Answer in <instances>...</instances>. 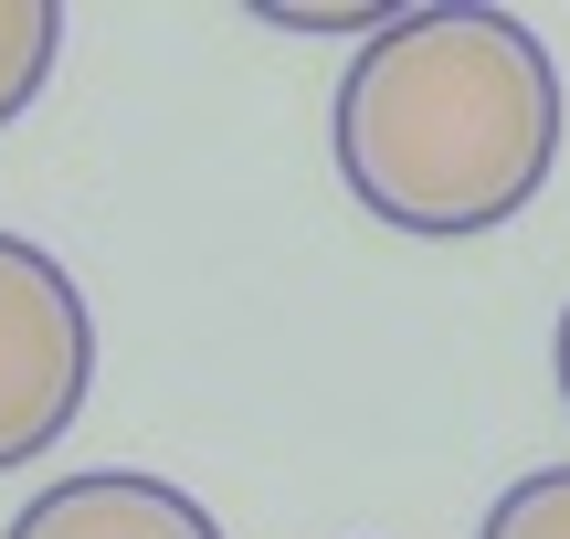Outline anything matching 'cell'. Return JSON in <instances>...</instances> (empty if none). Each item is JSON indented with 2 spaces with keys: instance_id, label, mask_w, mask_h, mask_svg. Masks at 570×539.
I'll return each instance as SVG.
<instances>
[{
  "instance_id": "2",
  "label": "cell",
  "mask_w": 570,
  "mask_h": 539,
  "mask_svg": "<svg viewBox=\"0 0 570 539\" xmlns=\"http://www.w3.org/2000/svg\"><path fill=\"white\" fill-rule=\"evenodd\" d=\"M85 381H96L85 286L32 233H0V477H11V465H42L75 434Z\"/></svg>"
},
{
  "instance_id": "5",
  "label": "cell",
  "mask_w": 570,
  "mask_h": 539,
  "mask_svg": "<svg viewBox=\"0 0 570 539\" xmlns=\"http://www.w3.org/2000/svg\"><path fill=\"white\" fill-rule=\"evenodd\" d=\"M475 539H570V465H539V477H518L508 498L487 508V529Z\"/></svg>"
},
{
  "instance_id": "4",
  "label": "cell",
  "mask_w": 570,
  "mask_h": 539,
  "mask_svg": "<svg viewBox=\"0 0 570 539\" xmlns=\"http://www.w3.org/2000/svg\"><path fill=\"white\" fill-rule=\"evenodd\" d=\"M53 53H63V11L53 0H0V127L53 85Z\"/></svg>"
},
{
  "instance_id": "7",
  "label": "cell",
  "mask_w": 570,
  "mask_h": 539,
  "mask_svg": "<svg viewBox=\"0 0 570 539\" xmlns=\"http://www.w3.org/2000/svg\"><path fill=\"white\" fill-rule=\"evenodd\" d=\"M550 371H560V402H570V307H560V339H550Z\"/></svg>"
},
{
  "instance_id": "1",
  "label": "cell",
  "mask_w": 570,
  "mask_h": 539,
  "mask_svg": "<svg viewBox=\"0 0 570 539\" xmlns=\"http://www.w3.org/2000/svg\"><path fill=\"white\" fill-rule=\"evenodd\" d=\"M338 180L391 233H497L560 159V63L518 11H391L338 85Z\"/></svg>"
},
{
  "instance_id": "6",
  "label": "cell",
  "mask_w": 570,
  "mask_h": 539,
  "mask_svg": "<svg viewBox=\"0 0 570 539\" xmlns=\"http://www.w3.org/2000/svg\"><path fill=\"white\" fill-rule=\"evenodd\" d=\"M265 21H275V32H360L370 42L391 11H381V0H265Z\"/></svg>"
},
{
  "instance_id": "3",
  "label": "cell",
  "mask_w": 570,
  "mask_h": 539,
  "mask_svg": "<svg viewBox=\"0 0 570 539\" xmlns=\"http://www.w3.org/2000/svg\"><path fill=\"white\" fill-rule=\"evenodd\" d=\"M0 539H223L190 487L138 477V465H96V477H53Z\"/></svg>"
}]
</instances>
